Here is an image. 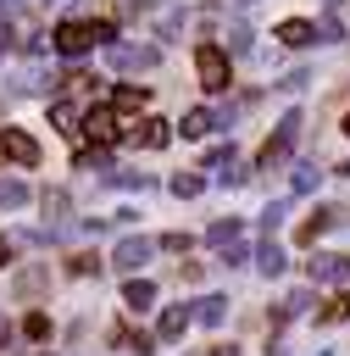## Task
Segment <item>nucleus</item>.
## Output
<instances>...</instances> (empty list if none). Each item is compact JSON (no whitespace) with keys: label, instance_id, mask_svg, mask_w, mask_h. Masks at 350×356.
<instances>
[{"label":"nucleus","instance_id":"nucleus-1","mask_svg":"<svg viewBox=\"0 0 350 356\" xmlns=\"http://www.w3.org/2000/svg\"><path fill=\"white\" fill-rule=\"evenodd\" d=\"M100 39H117V22H106V17H94V22H61L56 28V50L61 56H83V50H94Z\"/></svg>","mask_w":350,"mask_h":356},{"label":"nucleus","instance_id":"nucleus-2","mask_svg":"<svg viewBox=\"0 0 350 356\" xmlns=\"http://www.w3.org/2000/svg\"><path fill=\"white\" fill-rule=\"evenodd\" d=\"M106 61H111L117 72H150V67L161 61V44H117V39H111Z\"/></svg>","mask_w":350,"mask_h":356},{"label":"nucleus","instance_id":"nucleus-3","mask_svg":"<svg viewBox=\"0 0 350 356\" xmlns=\"http://www.w3.org/2000/svg\"><path fill=\"white\" fill-rule=\"evenodd\" d=\"M294 134H300V111H289L278 128H272V139L256 150V167H278L283 156H289V145H294Z\"/></svg>","mask_w":350,"mask_h":356},{"label":"nucleus","instance_id":"nucleus-4","mask_svg":"<svg viewBox=\"0 0 350 356\" xmlns=\"http://www.w3.org/2000/svg\"><path fill=\"white\" fill-rule=\"evenodd\" d=\"M194 72H200V83L217 95V89H228V56L217 50V44H200L194 50Z\"/></svg>","mask_w":350,"mask_h":356},{"label":"nucleus","instance_id":"nucleus-5","mask_svg":"<svg viewBox=\"0 0 350 356\" xmlns=\"http://www.w3.org/2000/svg\"><path fill=\"white\" fill-rule=\"evenodd\" d=\"M350 222V211L344 206H322V211H311V222H300L294 228V245H311V239H322L328 228H344Z\"/></svg>","mask_w":350,"mask_h":356},{"label":"nucleus","instance_id":"nucleus-6","mask_svg":"<svg viewBox=\"0 0 350 356\" xmlns=\"http://www.w3.org/2000/svg\"><path fill=\"white\" fill-rule=\"evenodd\" d=\"M150 256H156V239H139V234H133V239H117V250H111V267H117V273H139Z\"/></svg>","mask_w":350,"mask_h":356},{"label":"nucleus","instance_id":"nucleus-7","mask_svg":"<svg viewBox=\"0 0 350 356\" xmlns=\"http://www.w3.org/2000/svg\"><path fill=\"white\" fill-rule=\"evenodd\" d=\"M306 278H311V284H344V278H350V256L317 250V256L306 261Z\"/></svg>","mask_w":350,"mask_h":356},{"label":"nucleus","instance_id":"nucleus-8","mask_svg":"<svg viewBox=\"0 0 350 356\" xmlns=\"http://www.w3.org/2000/svg\"><path fill=\"white\" fill-rule=\"evenodd\" d=\"M117 128H122V122H117V111H111V106H94L89 117H78V134H83V139H94V145H111V139H117Z\"/></svg>","mask_w":350,"mask_h":356},{"label":"nucleus","instance_id":"nucleus-9","mask_svg":"<svg viewBox=\"0 0 350 356\" xmlns=\"http://www.w3.org/2000/svg\"><path fill=\"white\" fill-rule=\"evenodd\" d=\"M0 150H6V161H17V167H33V161H39V145H33L22 128H6V134H0Z\"/></svg>","mask_w":350,"mask_h":356},{"label":"nucleus","instance_id":"nucleus-10","mask_svg":"<svg viewBox=\"0 0 350 356\" xmlns=\"http://www.w3.org/2000/svg\"><path fill=\"white\" fill-rule=\"evenodd\" d=\"M278 39H283L289 50H306V44H317V22H306V17H283V22H278Z\"/></svg>","mask_w":350,"mask_h":356},{"label":"nucleus","instance_id":"nucleus-11","mask_svg":"<svg viewBox=\"0 0 350 356\" xmlns=\"http://www.w3.org/2000/svg\"><path fill=\"white\" fill-rule=\"evenodd\" d=\"M228 317V295H206V300H189V323H200V328H217Z\"/></svg>","mask_w":350,"mask_h":356},{"label":"nucleus","instance_id":"nucleus-12","mask_svg":"<svg viewBox=\"0 0 350 356\" xmlns=\"http://www.w3.org/2000/svg\"><path fill=\"white\" fill-rule=\"evenodd\" d=\"M183 328H189V306H167V312H161V323H156V339H167V345H172Z\"/></svg>","mask_w":350,"mask_h":356},{"label":"nucleus","instance_id":"nucleus-13","mask_svg":"<svg viewBox=\"0 0 350 356\" xmlns=\"http://www.w3.org/2000/svg\"><path fill=\"white\" fill-rule=\"evenodd\" d=\"M178 134H183V139H206V134H217V111H189V117L178 122Z\"/></svg>","mask_w":350,"mask_h":356},{"label":"nucleus","instance_id":"nucleus-14","mask_svg":"<svg viewBox=\"0 0 350 356\" xmlns=\"http://www.w3.org/2000/svg\"><path fill=\"white\" fill-rule=\"evenodd\" d=\"M128 139H133V145H167V139H172V128H167L161 117H150V122H139Z\"/></svg>","mask_w":350,"mask_h":356},{"label":"nucleus","instance_id":"nucleus-15","mask_svg":"<svg viewBox=\"0 0 350 356\" xmlns=\"http://www.w3.org/2000/svg\"><path fill=\"white\" fill-rule=\"evenodd\" d=\"M256 267H261L267 278H278V273H283V245H272V239H261V245H256Z\"/></svg>","mask_w":350,"mask_h":356},{"label":"nucleus","instance_id":"nucleus-16","mask_svg":"<svg viewBox=\"0 0 350 356\" xmlns=\"http://www.w3.org/2000/svg\"><path fill=\"white\" fill-rule=\"evenodd\" d=\"M289 184H294V195H311V189L322 184V172H317L311 161H294V167H289Z\"/></svg>","mask_w":350,"mask_h":356},{"label":"nucleus","instance_id":"nucleus-17","mask_svg":"<svg viewBox=\"0 0 350 356\" xmlns=\"http://www.w3.org/2000/svg\"><path fill=\"white\" fill-rule=\"evenodd\" d=\"M144 106H150V89L128 83V89H117V106H111V111H144Z\"/></svg>","mask_w":350,"mask_h":356},{"label":"nucleus","instance_id":"nucleus-18","mask_svg":"<svg viewBox=\"0 0 350 356\" xmlns=\"http://www.w3.org/2000/svg\"><path fill=\"white\" fill-rule=\"evenodd\" d=\"M67 206H72V200H67V189H44V195H39V211H44L50 222H61V217H67Z\"/></svg>","mask_w":350,"mask_h":356},{"label":"nucleus","instance_id":"nucleus-19","mask_svg":"<svg viewBox=\"0 0 350 356\" xmlns=\"http://www.w3.org/2000/svg\"><path fill=\"white\" fill-rule=\"evenodd\" d=\"M233 239H239V217H222L206 228V245H233Z\"/></svg>","mask_w":350,"mask_h":356},{"label":"nucleus","instance_id":"nucleus-20","mask_svg":"<svg viewBox=\"0 0 350 356\" xmlns=\"http://www.w3.org/2000/svg\"><path fill=\"white\" fill-rule=\"evenodd\" d=\"M122 300H128V306H139V312H144V306H150V300H156V284H144V278H128V289H122Z\"/></svg>","mask_w":350,"mask_h":356},{"label":"nucleus","instance_id":"nucleus-21","mask_svg":"<svg viewBox=\"0 0 350 356\" xmlns=\"http://www.w3.org/2000/svg\"><path fill=\"white\" fill-rule=\"evenodd\" d=\"M344 317H350V295H333V300L317 312V323H322V328H333V323H344Z\"/></svg>","mask_w":350,"mask_h":356},{"label":"nucleus","instance_id":"nucleus-22","mask_svg":"<svg viewBox=\"0 0 350 356\" xmlns=\"http://www.w3.org/2000/svg\"><path fill=\"white\" fill-rule=\"evenodd\" d=\"M44 83H50V72H44V67H22V72L11 78V89H28V95H33V89H44Z\"/></svg>","mask_w":350,"mask_h":356},{"label":"nucleus","instance_id":"nucleus-23","mask_svg":"<svg viewBox=\"0 0 350 356\" xmlns=\"http://www.w3.org/2000/svg\"><path fill=\"white\" fill-rule=\"evenodd\" d=\"M50 122H56V128H61V134H67V139H72V134H78V111H72V106H67V100H56V106H50Z\"/></svg>","mask_w":350,"mask_h":356},{"label":"nucleus","instance_id":"nucleus-24","mask_svg":"<svg viewBox=\"0 0 350 356\" xmlns=\"http://www.w3.org/2000/svg\"><path fill=\"white\" fill-rule=\"evenodd\" d=\"M283 217H289V200H272V206H261V234H278V228H283Z\"/></svg>","mask_w":350,"mask_h":356},{"label":"nucleus","instance_id":"nucleus-25","mask_svg":"<svg viewBox=\"0 0 350 356\" xmlns=\"http://www.w3.org/2000/svg\"><path fill=\"white\" fill-rule=\"evenodd\" d=\"M200 189H206V178H200V172H178V178H172V195H183V200H194Z\"/></svg>","mask_w":350,"mask_h":356},{"label":"nucleus","instance_id":"nucleus-26","mask_svg":"<svg viewBox=\"0 0 350 356\" xmlns=\"http://www.w3.org/2000/svg\"><path fill=\"white\" fill-rule=\"evenodd\" d=\"M0 206H28V184H17V178H0Z\"/></svg>","mask_w":350,"mask_h":356},{"label":"nucleus","instance_id":"nucleus-27","mask_svg":"<svg viewBox=\"0 0 350 356\" xmlns=\"http://www.w3.org/2000/svg\"><path fill=\"white\" fill-rule=\"evenodd\" d=\"M17 50H22V56H44V33H39V28H22V33H17Z\"/></svg>","mask_w":350,"mask_h":356},{"label":"nucleus","instance_id":"nucleus-28","mask_svg":"<svg viewBox=\"0 0 350 356\" xmlns=\"http://www.w3.org/2000/svg\"><path fill=\"white\" fill-rule=\"evenodd\" d=\"M100 261H106V256H94V250H78V256H72L67 267H72L78 278H89V273H100Z\"/></svg>","mask_w":350,"mask_h":356},{"label":"nucleus","instance_id":"nucleus-29","mask_svg":"<svg viewBox=\"0 0 350 356\" xmlns=\"http://www.w3.org/2000/svg\"><path fill=\"white\" fill-rule=\"evenodd\" d=\"M22 334H28V339H50V317H44V312H28V317H22Z\"/></svg>","mask_w":350,"mask_h":356},{"label":"nucleus","instance_id":"nucleus-30","mask_svg":"<svg viewBox=\"0 0 350 356\" xmlns=\"http://www.w3.org/2000/svg\"><path fill=\"white\" fill-rule=\"evenodd\" d=\"M206 167H211V172H228V167H233V150H228V145H211V150H206Z\"/></svg>","mask_w":350,"mask_h":356},{"label":"nucleus","instance_id":"nucleus-31","mask_svg":"<svg viewBox=\"0 0 350 356\" xmlns=\"http://www.w3.org/2000/svg\"><path fill=\"white\" fill-rule=\"evenodd\" d=\"M189 245H194L189 234H161V239H156V250H189Z\"/></svg>","mask_w":350,"mask_h":356},{"label":"nucleus","instance_id":"nucleus-32","mask_svg":"<svg viewBox=\"0 0 350 356\" xmlns=\"http://www.w3.org/2000/svg\"><path fill=\"white\" fill-rule=\"evenodd\" d=\"M178 28H183V11H167V17L156 22V33H178Z\"/></svg>","mask_w":350,"mask_h":356},{"label":"nucleus","instance_id":"nucleus-33","mask_svg":"<svg viewBox=\"0 0 350 356\" xmlns=\"http://www.w3.org/2000/svg\"><path fill=\"white\" fill-rule=\"evenodd\" d=\"M78 167H106V150H78Z\"/></svg>","mask_w":350,"mask_h":356},{"label":"nucleus","instance_id":"nucleus-34","mask_svg":"<svg viewBox=\"0 0 350 356\" xmlns=\"http://www.w3.org/2000/svg\"><path fill=\"white\" fill-rule=\"evenodd\" d=\"M11 250H17V234H0V267L11 261Z\"/></svg>","mask_w":350,"mask_h":356},{"label":"nucleus","instance_id":"nucleus-35","mask_svg":"<svg viewBox=\"0 0 350 356\" xmlns=\"http://www.w3.org/2000/svg\"><path fill=\"white\" fill-rule=\"evenodd\" d=\"M6 334H11V328H6V323H0V356H6Z\"/></svg>","mask_w":350,"mask_h":356},{"label":"nucleus","instance_id":"nucleus-36","mask_svg":"<svg viewBox=\"0 0 350 356\" xmlns=\"http://www.w3.org/2000/svg\"><path fill=\"white\" fill-rule=\"evenodd\" d=\"M6 44H11V33H6V28H0V56H6Z\"/></svg>","mask_w":350,"mask_h":356},{"label":"nucleus","instance_id":"nucleus-37","mask_svg":"<svg viewBox=\"0 0 350 356\" xmlns=\"http://www.w3.org/2000/svg\"><path fill=\"white\" fill-rule=\"evenodd\" d=\"M339 128H344V134H350V111H344V122H339Z\"/></svg>","mask_w":350,"mask_h":356},{"label":"nucleus","instance_id":"nucleus-38","mask_svg":"<svg viewBox=\"0 0 350 356\" xmlns=\"http://www.w3.org/2000/svg\"><path fill=\"white\" fill-rule=\"evenodd\" d=\"M339 172H344V178H350V161H344V167H339Z\"/></svg>","mask_w":350,"mask_h":356},{"label":"nucleus","instance_id":"nucleus-39","mask_svg":"<svg viewBox=\"0 0 350 356\" xmlns=\"http://www.w3.org/2000/svg\"><path fill=\"white\" fill-rule=\"evenodd\" d=\"M39 356H50V350H39Z\"/></svg>","mask_w":350,"mask_h":356},{"label":"nucleus","instance_id":"nucleus-40","mask_svg":"<svg viewBox=\"0 0 350 356\" xmlns=\"http://www.w3.org/2000/svg\"><path fill=\"white\" fill-rule=\"evenodd\" d=\"M322 356H328V350H322Z\"/></svg>","mask_w":350,"mask_h":356}]
</instances>
